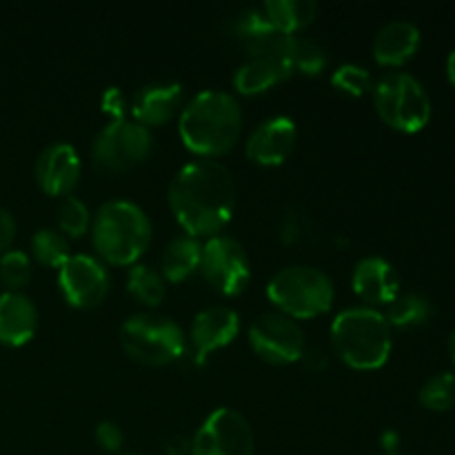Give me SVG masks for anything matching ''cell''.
Returning <instances> with one entry per match:
<instances>
[{"mask_svg":"<svg viewBox=\"0 0 455 455\" xmlns=\"http://www.w3.org/2000/svg\"><path fill=\"white\" fill-rule=\"evenodd\" d=\"M31 253L40 265L60 269L71 258L69 240L60 229H38L31 238Z\"/></svg>","mask_w":455,"mask_h":455,"instance_id":"cell-27","label":"cell"},{"mask_svg":"<svg viewBox=\"0 0 455 455\" xmlns=\"http://www.w3.org/2000/svg\"><path fill=\"white\" fill-rule=\"evenodd\" d=\"M58 284L71 307L92 309L98 307L109 293V271L93 256H71L58 271Z\"/></svg>","mask_w":455,"mask_h":455,"instance_id":"cell-12","label":"cell"},{"mask_svg":"<svg viewBox=\"0 0 455 455\" xmlns=\"http://www.w3.org/2000/svg\"><path fill=\"white\" fill-rule=\"evenodd\" d=\"M200 253L203 244L194 235H178L164 247L163 258H160V274L169 283H182L189 278L200 267Z\"/></svg>","mask_w":455,"mask_h":455,"instance_id":"cell-22","label":"cell"},{"mask_svg":"<svg viewBox=\"0 0 455 455\" xmlns=\"http://www.w3.org/2000/svg\"><path fill=\"white\" fill-rule=\"evenodd\" d=\"M31 280V260L25 251L9 249L0 256V283L9 291H22Z\"/></svg>","mask_w":455,"mask_h":455,"instance_id":"cell-28","label":"cell"},{"mask_svg":"<svg viewBox=\"0 0 455 455\" xmlns=\"http://www.w3.org/2000/svg\"><path fill=\"white\" fill-rule=\"evenodd\" d=\"M373 105L389 127L404 133H416L431 118V100L418 78L404 71L385 74L371 89Z\"/></svg>","mask_w":455,"mask_h":455,"instance_id":"cell-7","label":"cell"},{"mask_svg":"<svg viewBox=\"0 0 455 455\" xmlns=\"http://www.w3.org/2000/svg\"><path fill=\"white\" fill-rule=\"evenodd\" d=\"M296 124L287 116H274L258 124L247 138V158L262 167H275L283 164L291 156L296 147Z\"/></svg>","mask_w":455,"mask_h":455,"instance_id":"cell-15","label":"cell"},{"mask_svg":"<svg viewBox=\"0 0 455 455\" xmlns=\"http://www.w3.org/2000/svg\"><path fill=\"white\" fill-rule=\"evenodd\" d=\"M38 309L22 291L0 293V342L7 347H22L36 336Z\"/></svg>","mask_w":455,"mask_h":455,"instance_id":"cell-19","label":"cell"},{"mask_svg":"<svg viewBox=\"0 0 455 455\" xmlns=\"http://www.w3.org/2000/svg\"><path fill=\"white\" fill-rule=\"evenodd\" d=\"M351 284L358 298L369 305H391L400 293V275L389 260L367 256L354 267Z\"/></svg>","mask_w":455,"mask_h":455,"instance_id":"cell-17","label":"cell"},{"mask_svg":"<svg viewBox=\"0 0 455 455\" xmlns=\"http://www.w3.org/2000/svg\"><path fill=\"white\" fill-rule=\"evenodd\" d=\"M120 345L129 358L149 367H164L180 360L187 351V338L180 324L160 314H133L120 327Z\"/></svg>","mask_w":455,"mask_h":455,"instance_id":"cell-6","label":"cell"},{"mask_svg":"<svg viewBox=\"0 0 455 455\" xmlns=\"http://www.w3.org/2000/svg\"><path fill=\"white\" fill-rule=\"evenodd\" d=\"M420 403L431 411H449L455 407V376L438 373L420 389Z\"/></svg>","mask_w":455,"mask_h":455,"instance_id":"cell-30","label":"cell"},{"mask_svg":"<svg viewBox=\"0 0 455 455\" xmlns=\"http://www.w3.org/2000/svg\"><path fill=\"white\" fill-rule=\"evenodd\" d=\"M92 225V213L89 207L76 196H67L58 209V227L67 238H80L89 231Z\"/></svg>","mask_w":455,"mask_h":455,"instance_id":"cell-29","label":"cell"},{"mask_svg":"<svg viewBox=\"0 0 455 455\" xmlns=\"http://www.w3.org/2000/svg\"><path fill=\"white\" fill-rule=\"evenodd\" d=\"M336 354L358 371L380 369L391 354V324L373 307H349L333 318Z\"/></svg>","mask_w":455,"mask_h":455,"instance_id":"cell-3","label":"cell"},{"mask_svg":"<svg viewBox=\"0 0 455 455\" xmlns=\"http://www.w3.org/2000/svg\"><path fill=\"white\" fill-rule=\"evenodd\" d=\"M93 244L111 265H136L151 243V220L132 200H109L92 222Z\"/></svg>","mask_w":455,"mask_h":455,"instance_id":"cell-4","label":"cell"},{"mask_svg":"<svg viewBox=\"0 0 455 455\" xmlns=\"http://www.w3.org/2000/svg\"><path fill=\"white\" fill-rule=\"evenodd\" d=\"M80 156L67 142H53L40 151L36 160V180L49 196H69L78 185Z\"/></svg>","mask_w":455,"mask_h":455,"instance_id":"cell-16","label":"cell"},{"mask_svg":"<svg viewBox=\"0 0 455 455\" xmlns=\"http://www.w3.org/2000/svg\"><path fill=\"white\" fill-rule=\"evenodd\" d=\"M267 296L289 318H315L331 309L333 283L323 269L311 265H289L267 284Z\"/></svg>","mask_w":455,"mask_h":455,"instance_id":"cell-5","label":"cell"},{"mask_svg":"<svg viewBox=\"0 0 455 455\" xmlns=\"http://www.w3.org/2000/svg\"><path fill=\"white\" fill-rule=\"evenodd\" d=\"M240 333V318L231 307L213 305L200 311L189 329L191 351L196 363L203 364L207 355L231 345Z\"/></svg>","mask_w":455,"mask_h":455,"instance_id":"cell-14","label":"cell"},{"mask_svg":"<svg viewBox=\"0 0 455 455\" xmlns=\"http://www.w3.org/2000/svg\"><path fill=\"white\" fill-rule=\"evenodd\" d=\"M420 47V29L409 20H391L373 38V56L380 65H403Z\"/></svg>","mask_w":455,"mask_h":455,"instance_id":"cell-20","label":"cell"},{"mask_svg":"<svg viewBox=\"0 0 455 455\" xmlns=\"http://www.w3.org/2000/svg\"><path fill=\"white\" fill-rule=\"evenodd\" d=\"M124 455H138V453H124Z\"/></svg>","mask_w":455,"mask_h":455,"instance_id":"cell-41","label":"cell"},{"mask_svg":"<svg viewBox=\"0 0 455 455\" xmlns=\"http://www.w3.org/2000/svg\"><path fill=\"white\" fill-rule=\"evenodd\" d=\"M167 453L169 455H187L191 453V440L185 435H173L167 443Z\"/></svg>","mask_w":455,"mask_h":455,"instance_id":"cell-37","label":"cell"},{"mask_svg":"<svg viewBox=\"0 0 455 455\" xmlns=\"http://www.w3.org/2000/svg\"><path fill=\"white\" fill-rule=\"evenodd\" d=\"M314 231L315 225L314 220H311V216L298 207L287 209L283 220H280V240H283L284 244L305 243V240H309L311 235H314Z\"/></svg>","mask_w":455,"mask_h":455,"instance_id":"cell-32","label":"cell"},{"mask_svg":"<svg viewBox=\"0 0 455 455\" xmlns=\"http://www.w3.org/2000/svg\"><path fill=\"white\" fill-rule=\"evenodd\" d=\"M331 84L340 89L342 93H349V96H364L373 89V78L369 69L354 65V62H347V65H340L333 71Z\"/></svg>","mask_w":455,"mask_h":455,"instance_id":"cell-31","label":"cell"},{"mask_svg":"<svg viewBox=\"0 0 455 455\" xmlns=\"http://www.w3.org/2000/svg\"><path fill=\"white\" fill-rule=\"evenodd\" d=\"M229 29H231V36H234V38L247 49L249 56L267 49L275 38H278V34H283V31H278L274 25H271V20L267 18L262 4L243 9V12L231 20Z\"/></svg>","mask_w":455,"mask_h":455,"instance_id":"cell-21","label":"cell"},{"mask_svg":"<svg viewBox=\"0 0 455 455\" xmlns=\"http://www.w3.org/2000/svg\"><path fill=\"white\" fill-rule=\"evenodd\" d=\"M262 9L271 25L283 34H298L318 16V4L314 0H267Z\"/></svg>","mask_w":455,"mask_h":455,"instance_id":"cell-23","label":"cell"},{"mask_svg":"<svg viewBox=\"0 0 455 455\" xmlns=\"http://www.w3.org/2000/svg\"><path fill=\"white\" fill-rule=\"evenodd\" d=\"M391 455H398V453H391Z\"/></svg>","mask_w":455,"mask_h":455,"instance_id":"cell-42","label":"cell"},{"mask_svg":"<svg viewBox=\"0 0 455 455\" xmlns=\"http://www.w3.org/2000/svg\"><path fill=\"white\" fill-rule=\"evenodd\" d=\"M178 132L194 154L204 158L225 154L243 133L240 102L222 89H204L182 107Z\"/></svg>","mask_w":455,"mask_h":455,"instance_id":"cell-2","label":"cell"},{"mask_svg":"<svg viewBox=\"0 0 455 455\" xmlns=\"http://www.w3.org/2000/svg\"><path fill=\"white\" fill-rule=\"evenodd\" d=\"M96 443L109 453L120 451V449H123V443H124L123 429H120V427L111 420L100 422V425L96 427Z\"/></svg>","mask_w":455,"mask_h":455,"instance_id":"cell-33","label":"cell"},{"mask_svg":"<svg viewBox=\"0 0 455 455\" xmlns=\"http://www.w3.org/2000/svg\"><path fill=\"white\" fill-rule=\"evenodd\" d=\"M431 315H434V307L425 296H420V293H398V298L387 309L385 318L391 327L411 329L429 323Z\"/></svg>","mask_w":455,"mask_h":455,"instance_id":"cell-24","label":"cell"},{"mask_svg":"<svg viewBox=\"0 0 455 455\" xmlns=\"http://www.w3.org/2000/svg\"><path fill=\"white\" fill-rule=\"evenodd\" d=\"M249 342L251 349L271 364L296 363L302 358L307 347L305 331L298 320L280 311H267L258 315L249 327Z\"/></svg>","mask_w":455,"mask_h":455,"instance_id":"cell-10","label":"cell"},{"mask_svg":"<svg viewBox=\"0 0 455 455\" xmlns=\"http://www.w3.org/2000/svg\"><path fill=\"white\" fill-rule=\"evenodd\" d=\"M200 271L222 296H238L251 280V262L243 244L231 235H213L203 244Z\"/></svg>","mask_w":455,"mask_h":455,"instance_id":"cell-9","label":"cell"},{"mask_svg":"<svg viewBox=\"0 0 455 455\" xmlns=\"http://www.w3.org/2000/svg\"><path fill=\"white\" fill-rule=\"evenodd\" d=\"M127 289L142 305L158 307L167 293V280L149 265H133L127 275Z\"/></svg>","mask_w":455,"mask_h":455,"instance_id":"cell-26","label":"cell"},{"mask_svg":"<svg viewBox=\"0 0 455 455\" xmlns=\"http://www.w3.org/2000/svg\"><path fill=\"white\" fill-rule=\"evenodd\" d=\"M154 149V136L149 127L136 120H111L98 132L92 145V158L98 169L124 172L140 164Z\"/></svg>","mask_w":455,"mask_h":455,"instance_id":"cell-8","label":"cell"},{"mask_svg":"<svg viewBox=\"0 0 455 455\" xmlns=\"http://www.w3.org/2000/svg\"><path fill=\"white\" fill-rule=\"evenodd\" d=\"M13 238H16V218L12 216V212L0 207V256L9 251Z\"/></svg>","mask_w":455,"mask_h":455,"instance_id":"cell-35","label":"cell"},{"mask_svg":"<svg viewBox=\"0 0 455 455\" xmlns=\"http://www.w3.org/2000/svg\"><path fill=\"white\" fill-rule=\"evenodd\" d=\"M398 444H400V435L395 434V431H387V434H382V447L389 451V455L395 453Z\"/></svg>","mask_w":455,"mask_h":455,"instance_id":"cell-38","label":"cell"},{"mask_svg":"<svg viewBox=\"0 0 455 455\" xmlns=\"http://www.w3.org/2000/svg\"><path fill=\"white\" fill-rule=\"evenodd\" d=\"M191 455H253L251 425L235 409H216L196 431Z\"/></svg>","mask_w":455,"mask_h":455,"instance_id":"cell-11","label":"cell"},{"mask_svg":"<svg viewBox=\"0 0 455 455\" xmlns=\"http://www.w3.org/2000/svg\"><path fill=\"white\" fill-rule=\"evenodd\" d=\"M102 111L109 116H114V120L124 118V111H127V100H124V93L118 87H109L102 93Z\"/></svg>","mask_w":455,"mask_h":455,"instance_id":"cell-34","label":"cell"},{"mask_svg":"<svg viewBox=\"0 0 455 455\" xmlns=\"http://www.w3.org/2000/svg\"><path fill=\"white\" fill-rule=\"evenodd\" d=\"M302 360H305L307 364H309L311 369H315V371H323L324 367H327L329 358L327 354H324L320 347H311V349H307L305 347V354H302Z\"/></svg>","mask_w":455,"mask_h":455,"instance_id":"cell-36","label":"cell"},{"mask_svg":"<svg viewBox=\"0 0 455 455\" xmlns=\"http://www.w3.org/2000/svg\"><path fill=\"white\" fill-rule=\"evenodd\" d=\"M287 60L293 71L298 69L307 76H315L327 67V52L318 40L291 34L287 43Z\"/></svg>","mask_w":455,"mask_h":455,"instance_id":"cell-25","label":"cell"},{"mask_svg":"<svg viewBox=\"0 0 455 455\" xmlns=\"http://www.w3.org/2000/svg\"><path fill=\"white\" fill-rule=\"evenodd\" d=\"M449 354H451V358L455 363V331L451 333V338H449Z\"/></svg>","mask_w":455,"mask_h":455,"instance_id":"cell-40","label":"cell"},{"mask_svg":"<svg viewBox=\"0 0 455 455\" xmlns=\"http://www.w3.org/2000/svg\"><path fill=\"white\" fill-rule=\"evenodd\" d=\"M185 93L178 83H151L138 89L132 98V114L136 123L145 127H158L169 123L178 111H182Z\"/></svg>","mask_w":455,"mask_h":455,"instance_id":"cell-18","label":"cell"},{"mask_svg":"<svg viewBox=\"0 0 455 455\" xmlns=\"http://www.w3.org/2000/svg\"><path fill=\"white\" fill-rule=\"evenodd\" d=\"M289 36L291 34H280L269 47L258 53H251L238 67L234 76V84L240 93H244V96L262 93L293 74L291 65L287 60Z\"/></svg>","mask_w":455,"mask_h":455,"instance_id":"cell-13","label":"cell"},{"mask_svg":"<svg viewBox=\"0 0 455 455\" xmlns=\"http://www.w3.org/2000/svg\"><path fill=\"white\" fill-rule=\"evenodd\" d=\"M169 204L187 235L213 238L234 216V176L218 160H194L173 178L169 187Z\"/></svg>","mask_w":455,"mask_h":455,"instance_id":"cell-1","label":"cell"},{"mask_svg":"<svg viewBox=\"0 0 455 455\" xmlns=\"http://www.w3.org/2000/svg\"><path fill=\"white\" fill-rule=\"evenodd\" d=\"M447 74H449V80H451L455 87V52H451V56H449L447 60Z\"/></svg>","mask_w":455,"mask_h":455,"instance_id":"cell-39","label":"cell"}]
</instances>
